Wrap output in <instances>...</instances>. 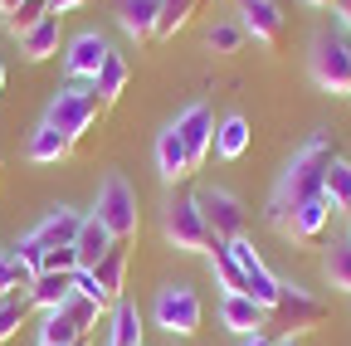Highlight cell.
Listing matches in <instances>:
<instances>
[{"label": "cell", "mask_w": 351, "mask_h": 346, "mask_svg": "<svg viewBox=\"0 0 351 346\" xmlns=\"http://www.w3.org/2000/svg\"><path fill=\"white\" fill-rule=\"evenodd\" d=\"M332 161H337V142H332L327 132H317L313 142L293 156V166L283 171V181H278V190H274V200H269V225H274L278 234H283V225H288V210H293V205L322 195V176H327Z\"/></svg>", "instance_id": "6da1fadb"}, {"label": "cell", "mask_w": 351, "mask_h": 346, "mask_svg": "<svg viewBox=\"0 0 351 346\" xmlns=\"http://www.w3.org/2000/svg\"><path fill=\"white\" fill-rule=\"evenodd\" d=\"M98 220L108 225V234L117 239V244H132L137 239V225H142V210H137V190H132V181L127 176H112L103 181V190H98Z\"/></svg>", "instance_id": "7a4b0ae2"}, {"label": "cell", "mask_w": 351, "mask_h": 346, "mask_svg": "<svg viewBox=\"0 0 351 346\" xmlns=\"http://www.w3.org/2000/svg\"><path fill=\"white\" fill-rule=\"evenodd\" d=\"M307 69H313L322 93L351 98V45L341 34H317L313 39V54H307Z\"/></svg>", "instance_id": "3957f363"}, {"label": "cell", "mask_w": 351, "mask_h": 346, "mask_svg": "<svg viewBox=\"0 0 351 346\" xmlns=\"http://www.w3.org/2000/svg\"><path fill=\"white\" fill-rule=\"evenodd\" d=\"M98 112H103V103H98L93 88H59V93L49 98V112H44V122H49L54 132H64L69 142H78V137L93 132Z\"/></svg>", "instance_id": "277c9868"}, {"label": "cell", "mask_w": 351, "mask_h": 346, "mask_svg": "<svg viewBox=\"0 0 351 346\" xmlns=\"http://www.w3.org/2000/svg\"><path fill=\"white\" fill-rule=\"evenodd\" d=\"M152 317H156V327L171 332V336H195V332H200V317H205L200 293H195L191 283H171V288H161Z\"/></svg>", "instance_id": "5b68a950"}, {"label": "cell", "mask_w": 351, "mask_h": 346, "mask_svg": "<svg viewBox=\"0 0 351 346\" xmlns=\"http://www.w3.org/2000/svg\"><path fill=\"white\" fill-rule=\"evenodd\" d=\"M161 230H166L171 249H181V254H210V249H215V234H210V225H205L195 195H191V200H171Z\"/></svg>", "instance_id": "8992f818"}, {"label": "cell", "mask_w": 351, "mask_h": 346, "mask_svg": "<svg viewBox=\"0 0 351 346\" xmlns=\"http://www.w3.org/2000/svg\"><path fill=\"white\" fill-rule=\"evenodd\" d=\"M195 205H200V214H205V225H210V234H215V239H225V244L244 239L249 214H244V205H239L230 190L205 186V190H195Z\"/></svg>", "instance_id": "52a82bcc"}, {"label": "cell", "mask_w": 351, "mask_h": 346, "mask_svg": "<svg viewBox=\"0 0 351 346\" xmlns=\"http://www.w3.org/2000/svg\"><path fill=\"white\" fill-rule=\"evenodd\" d=\"M327 317V308L317 297H307L302 288H288L274 308H269V327H278V336H298V332H313Z\"/></svg>", "instance_id": "ba28073f"}, {"label": "cell", "mask_w": 351, "mask_h": 346, "mask_svg": "<svg viewBox=\"0 0 351 346\" xmlns=\"http://www.w3.org/2000/svg\"><path fill=\"white\" fill-rule=\"evenodd\" d=\"M171 127H176V137H181V147H186L191 166L200 171V166H205V156L215 151V117H210V108H205V103H191V108L176 117Z\"/></svg>", "instance_id": "9c48e42d"}, {"label": "cell", "mask_w": 351, "mask_h": 346, "mask_svg": "<svg viewBox=\"0 0 351 346\" xmlns=\"http://www.w3.org/2000/svg\"><path fill=\"white\" fill-rule=\"evenodd\" d=\"M108 39L103 34H93V29H83V34H73L69 39V49H64V73L69 78H88V83H93L98 78V69L108 64Z\"/></svg>", "instance_id": "30bf717a"}, {"label": "cell", "mask_w": 351, "mask_h": 346, "mask_svg": "<svg viewBox=\"0 0 351 346\" xmlns=\"http://www.w3.org/2000/svg\"><path fill=\"white\" fill-rule=\"evenodd\" d=\"M239 25L249 39H258V45L278 49L283 45V10L278 0H239Z\"/></svg>", "instance_id": "8fae6325"}, {"label": "cell", "mask_w": 351, "mask_h": 346, "mask_svg": "<svg viewBox=\"0 0 351 346\" xmlns=\"http://www.w3.org/2000/svg\"><path fill=\"white\" fill-rule=\"evenodd\" d=\"M219 322H225L234 336H254V332L269 327V308L254 302L249 293H225L219 297Z\"/></svg>", "instance_id": "7c38bea8"}, {"label": "cell", "mask_w": 351, "mask_h": 346, "mask_svg": "<svg viewBox=\"0 0 351 346\" xmlns=\"http://www.w3.org/2000/svg\"><path fill=\"white\" fill-rule=\"evenodd\" d=\"M327 220H332L327 195H313V200H302V205H293V210H288L283 234H288V239H298V244H317V239H322V230H327Z\"/></svg>", "instance_id": "4fadbf2b"}, {"label": "cell", "mask_w": 351, "mask_h": 346, "mask_svg": "<svg viewBox=\"0 0 351 346\" xmlns=\"http://www.w3.org/2000/svg\"><path fill=\"white\" fill-rule=\"evenodd\" d=\"M78 225H83V214H73V210H49L25 239H34L44 254H49V249H69V244L78 239Z\"/></svg>", "instance_id": "5bb4252c"}, {"label": "cell", "mask_w": 351, "mask_h": 346, "mask_svg": "<svg viewBox=\"0 0 351 346\" xmlns=\"http://www.w3.org/2000/svg\"><path fill=\"white\" fill-rule=\"evenodd\" d=\"M117 239L108 234V225L98 220V214H83V225H78V239H73V254H78V269H88L93 273L103 258H108V249H112Z\"/></svg>", "instance_id": "9a60e30c"}, {"label": "cell", "mask_w": 351, "mask_h": 346, "mask_svg": "<svg viewBox=\"0 0 351 346\" xmlns=\"http://www.w3.org/2000/svg\"><path fill=\"white\" fill-rule=\"evenodd\" d=\"M156 171H161V181H166V186H181V181L195 176V166H191L181 137H176V127H166V132L156 137Z\"/></svg>", "instance_id": "2e32d148"}, {"label": "cell", "mask_w": 351, "mask_h": 346, "mask_svg": "<svg viewBox=\"0 0 351 346\" xmlns=\"http://www.w3.org/2000/svg\"><path fill=\"white\" fill-rule=\"evenodd\" d=\"M93 283H98V302H103V308H117V302H122V283H127V244L108 249V258L93 269Z\"/></svg>", "instance_id": "e0dca14e"}, {"label": "cell", "mask_w": 351, "mask_h": 346, "mask_svg": "<svg viewBox=\"0 0 351 346\" xmlns=\"http://www.w3.org/2000/svg\"><path fill=\"white\" fill-rule=\"evenodd\" d=\"M156 15H161V0H122L117 5V25L127 39H137V45H147V39H156Z\"/></svg>", "instance_id": "ac0fdd59"}, {"label": "cell", "mask_w": 351, "mask_h": 346, "mask_svg": "<svg viewBox=\"0 0 351 346\" xmlns=\"http://www.w3.org/2000/svg\"><path fill=\"white\" fill-rule=\"evenodd\" d=\"M69 293H73V273H39V278L25 288L29 308H39V312H54V308H64V302H69Z\"/></svg>", "instance_id": "d6986e66"}, {"label": "cell", "mask_w": 351, "mask_h": 346, "mask_svg": "<svg viewBox=\"0 0 351 346\" xmlns=\"http://www.w3.org/2000/svg\"><path fill=\"white\" fill-rule=\"evenodd\" d=\"M93 332H88L78 317H69L64 308H54V312H44V322H39V346H73V341H88Z\"/></svg>", "instance_id": "ffe728a7"}, {"label": "cell", "mask_w": 351, "mask_h": 346, "mask_svg": "<svg viewBox=\"0 0 351 346\" xmlns=\"http://www.w3.org/2000/svg\"><path fill=\"white\" fill-rule=\"evenodd\" d=\"M20 54H25L29 64L54 59V54H59V15H44L29 34H20Z\"/></svg>", "instance_id": "44dd1931"}, {"label": "cell", "mask_w": 351, "mask_h": 346, "mask_svg": "<svg viewBox=\"0 0 351 346\" xmlns=\"http://www.w3.org/2000/svg\"><path fill=\"white\" fill-rule=\"evenodd\" d=\"M249 142H254L249 117H239V112H230L225 122L215 127V151H219V161H239V156L249 151Z\"/></svg>", "instance_id": "7402d4cb"}, {"label": "cell", "mask_w": 351, "mask_h": 346, "mask_svg": "<svg viewBox=\"0 0 351 346\" xmlns=\"http://www.w3.org/2000/svg\"><path fill=\"white\" fill-rule=\"evenodd\" d=\"M69 151H73V142H69L64 132H54L49 122L34 127V137H29V161H39V166H59Z\"/></svg>", "instance_id": "603a6c76"}, {"label": "cell", "mask_w": 351, "mask_h": 346, "mask_svg": "<svg viewBox=\"0 0 351 346\" xmlns=\"http://www.w3.org/2000/svg\"><path fill=\"white\" fill-rule=\"evenodd\" d=\"M322 195H327V205L332 210H341V214H351V161H332L327 166V176H322Z\"/></svg>", "instance_id": "cb8c5ba5"}, {"label": "cell", "mask_w": 351, "mask_h": 346, "mask_svg": "<svg viewBox=\"0 0 351 346\" xmlns=\"http://www.w3.org/2000/svg\"><path fill=\"white\" fill-rule=\"evenodd\" d=\"M108 346H142V312L132 308V302H117V308H112Z\"/></svg>", "instance_id": "d4e9b609"}, {"label": "cell", "mask_w": 351, "mask_h": 346, "mask_svg": "<svg viewBox=\"0 0 351 346\" xmlns=\"http://www.w3.org/2000/svg\"><path fill=\"white\" fill-rule=\"evenodd\" d=\"M210 269H215V283L225 288V293H244V269L234 264V254H230L225 239H215V249H210Z\"/></svg>", "instance_id": "484cf974"}, {"label": "cell", "mask_w": 351, "mask_h": 346, "mask_svg": "<svg viewBox=\"0 0 351 346\" xmlns=\"http://www.w3.org/2000/svg\"><path fill=\"white\" fill-rule=\"evenodd\" d=\"M205 0H161V15H156V39H171L176 29H186L195 20V10Z\"/></svg>", "instance_id": "4316f807"}, {"label": "cell", "mask_w": 351, "mask_h": 346, "mask_svg": "<svg viewBox=\"0 0 351 346\" xmlns=\"http://www.w3.org/2000/svg\"><path fill=\"white\" fill-rule=\"evenodd\" d=\"M122 88H127V64H122L117 54H108V64H103L98 78H93V93H98V103L108 108V103L122 98Z\"/></svg>", "instance_id": "83f0119b"}, {"label": "cell", "mask_w": 351, "mask_h": 346, "mask_svg": "<svg viewBox=\"0 0 351 346\" xmlns=\"http://www.w3.org/2000/svg\"><path fill=\"white\" fill-rule=\"evenodd\" d=\"M322 273H327L332 288L351 293V239H346V244H332V249L322 254Z\"/></svg>", "instance_id": "f1b7e54d"}, {"label": "cell", "mask_w": 351, "mask_h": 346, "mask_svg": "<svg viewBox=\"0 0 351 346\" xmlns=\"http://www.w3.org/2000/svg\"><path fill=\"white\" fill-rule=\"evenodd\" d=\"M44 15H49V0H20V5L5 15V29L20 39V34H29V29L44 20Z\"/></svg>", "instance_id": "f546056e"}, {"label": "cell", "mask_w": 351, "mask_h": 346, "mask_svg": "<svg viewBox=\"0 0 351 346\" xmlns=\"http://www.w3.org/2000/svg\"><path fill=\"white\" fill-rule=\"evenodd\" d=\"M244 39H249V34H244V25H239V20H219V25H210L205 45H210L215 54H234V49L244 45Z\"/></svg>", "instance_id": "4dcf8cb0"}, {"label": "cell", "mask_w": 351, "mask_h": 346, "mask_svg": "<svg viewBox=\"0 0 351 346\" xmlns=\"http://www.w3.org/2000/svg\"><path fill=\"white\" fill-rule=\"evenodd\" d=\"M25 312H29V297H5L0 302V341H10L25 327Z\"/></svg>", "instance_id": "1f68e13d"}, {"label": "cell", "mask_w": 351, "mask_h": 346, "mask_svg": "<svg viewBox=\"0 0 351 346\" xmlns=\"http://www.w3.org/2000/svg\"><path fill=\"white\" fill-rule=\"evenodd\" d=\"M64 312H69V317H78V322H83L88 332H93V327H98V317H103V308H98L93 297H83V293H69V302H64Z\"/></svg>", "instance_id": "d6a6232c"}, {"label": "cell", "mask_w": 351, "mask_h": 346, "mask_svg": "<svg viewBox=\"0 0 351 346\" xmlns=\"http://www.w3.org/2000/svg\"><path fill=\"white\" fill-rule=\"evenodd\" d=\"M39 273H78L73 244H69V249H49V254H44V264H39Z\"/></svg>", "instance_id": "836d02e7"}, {"label": "cell", "mask_w": 351, "mask_h": 346, "mask_svg": "<svg viewBox=\"0 0 351 346\" xmlns=\"http://www.w3.org/2000/svg\"><path fill=\"white\" fill-rule=\"evenodd\" d=\"M20 288V273H15V264H10V254H0V297H10Z\"/></svg>", "instance_id": "e575fe53"}, {"label": "cell", "mask_w": 351, "mask_h": 346, "mask_svg": "<svg viewBox=\"0 0 351 346\" xmlns=\"http://www.w3.org/2000/svg\"><path fill=\"white\" fill-rule=\"evenodd\" d=\"M78 5H88V0H49V15H64V10H78Z\"/></svg>", "instance_id": "d590c367"}, {"label": "cell", "mask_w": 351, "mask_h": 346, "mask_svg": "<svg viewBox=\"0 0 351 346\" xmlns=\"http://www.w3.org/2000/svg\"><path fill=\"white\" fill-rule=\"evenodd\" d=\"M244 346H278L269 332H254V336H244Z\"/></svg>", "instance_id": "8d00e7d4"}, {"label": "cell", "mask_w": 351, "mask_h": 346, "mask_svg": "<svg viewBox=\"0 0 351 346\" xmlns=\"http://www.w3.org/2000/svg\"><path fill=\"white\" fill-rule=\"evenodd\" d=\"M337 15H341V25L351 29V0H337Z\"/></svg>", "instance_id": "74e56055"}, {"label": "cell", "mask_w": 351, "mask_h": 346, "mask_svg": "<svg viewBox=\"0 0 351 346\" xmlns=\"http://www.w3.org/2000/svg\"><path fill=\"white\" fill-rule=\"evenodd\" d=\"M307 5H317V10H337V0H307Z\"/></svg>", "instance_id": "f35d334b"}, {"label": "cell", "mask_w": 351, "mask_h": 346, "mask_svg": "<svg viewBox=\"0 0 351 346\" xmlns=\"http://www.w3.org/2000/svg\"><path fill=\"white\" fill-rule=\"evenodd\" d=\"M15 5H20V0H0V15H10Z\"/></svg>", "instance_id": "ab89813d"}, {"label": "cell", "mask_w": 351, "mask_h": 346, "mask_svg": "<svg viewBox=\"0 0 351 346\" xmlns=\"http://www.w3.org/2000/svg\"><path fill=\"white\" fill-rule=\"evenodd\" d=\"M0 93H5V59H0Z\"/></svg>", "instance_id": "60d3db41"}, {"label": "cell", "mask_w": 351, "mask_h": 346, "mask_svg": "<svg viewBox=\"0 0 351 346\" xmlns=\"http://www.w3.org/2000/svg\"><path fill=\"white\" fill-rule=\"evenodd\" d=\"M278 346H298V336H278Z\"/></svg>", "instance_id": "b9f144b4"}, {"label": "cell", "mask_w": 351, "mask_h": 346, "mask_svg": "<svg viewBox=\"0 0 351 346\" xmlns=\"http://www.w3.org/2000/svg\"><path fill=\"white\" fill-rule=\"evenodd\" d=\"M73 346H93V336H88V341H73Z\"/></svg>", "instance_id": "7bdbcfd3"}, {"label": "cell", "mask_w": 351, "mask_h": 346, "mask_svg": "<svg viewBox=\"0 0 351 346\" xmlns=\"http://www.w3.org/2000/svg\"><path fill=\"white\" fill-rule=\"evenodd\" d=\"M0 171H5V161H0Z\"/></svg>", "instance_id": "ee69618b"}, {"label": "cell", "mask_w": 351, "mask_h": 346, "mask_svg": "<svg viewBox=\"0 0 351 346\" xmlns=\"http://www.w3.org/2000/svg\"><path fill=\"white\" fill-rule=\"evenodd\" d=\"M0 302H5V297H0Z\"/></svg>", "instance_id": "f6af8a7d"}, {"label": "cell", "mask_w": 351, "mask_h": 346, "mask_svg": "<svg viewBox=\"0 0 351 346\" xmlns=\"http://www.w3.org/2000/svg\"><path fill=\"white\" fill-rule=\"evenodd\" d=\"M346 220H351V214H346Z\"/></svg>", "instance_id": "bcb514c9"}]
</instances>
